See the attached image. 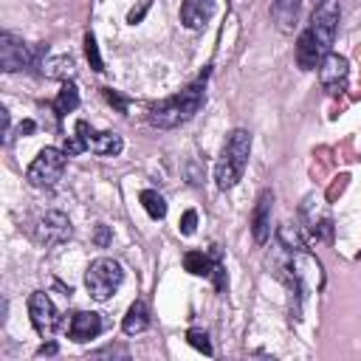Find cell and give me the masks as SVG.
Segmentation results:
<instances>
[{"label":"cell","mask_w":361,"mask_h":361,"mask_svg":"<svg viewBox=\"0 0 361 361\" xmlns=\"http://www.w3.org/2000/svg\"><path fill=\"white\" fill-rule=\"evenodd\" d=\"M206 76H209V71L203 76H197L192 85H186L180 93H175V96L152 104L149 107V116H147L149 124L152 127H161V130H172V127L186 124L203 107V102H206Z\"/></svg>","instance_id":"6da1fadb"},{"label":"cell","mask_w":361,"mask_h":361,"mask_svg":"<svg viewBox=\"0 0 361 361\" xmlns=\"http://www.w3.org/2000/svg\"><path fill=\"white\" fill-rule=\"evenodd\" d=\"M248 155H251V133L243 127L231 130L214 166V183L220 189H234L248 166Z\"/></svg>","instance_id":"7a4b0ae2"},{"label":"cell","mask_w":361,"mask_h":361,"mask_svg":"<svg viewBox=\"0 0 361 361\" xmlns=\"http://www.w3.org/2000/svg\"><path fill=\"white\" fill-rule=\"evenodd\" d=\"M121 279H124L121 265H118L113 257H99V259H93V262L87 265L85 288H87V293H90L96 302H107V299L118 290Z\"/></svg>","instance_id":"3957f363"},{"label":"cell","mask_w":361,"mask_h":361,"mask_svg":"<svg viewBox=\"0 0 361 361\" xmlns=\"http://www.w3.org/2000/svg\"><path fill=\"white\" fill-rule=\"evenodd\" d=\"M65 164H68V152L65 149H59V147H42L37 152V158L28 164V169H25V180L31 186H37V189H51L62 178Z\"/></svg>","instance_id":"277c9868"},{"label":"cell","mask_w":361,"mask_h":361,"mask_svg":"<svg viewBox=\"0 0 361 361\" xmlns=\"http://www.w3.org/2000/svg\"><path fill=\"white\" fill-rule=\"evenodd\" d=\"M45 51H48V45H45V48H42V45L34 48V45H25L20 37H14V34H8V31L0 34V68H3L6 73L37 65L39 54H45Z\"/></svg>","instance_id":"5b68a950"},{"label":"cell","mask_w":361,"mask_h":361,"mask_svg":"<svg viewBox=\"0 0 361 361\" xmlns=\"http://www.w3.org/2000/svg\"><path fill=\"white\" fill-rule=\"evenodd\" d=\"M338 17H341V8H338V0H319L313 14H310V25L307 31L316 37V42L330 51L333 42H336V31H338Z\"/></svg>","instance_id":"8992f818"},{"label":"cell","mask_w":361,"mask_h":361,"mask_svg":"<svg viewBox=\"0 0 361 361\" xmlns=\"http://www.w3.org/2000/svg\"><path fill=\"white\" fill-rule=\"evenodd\" d=\"M28 316H31V324L39 336H54L56 327L62 324V313L56 310V305L51 302V296L45 290H34L28 296Z\"/></svg>","instance_id":"52a82bcc"},{"label":"cell","mask_w":361,"mask_h":361,"mask_svg":"<svg viewBox=\"0 0 361 361\" xmlns=\"http://www.w3.org/2000/svg\"><path fill=\"white\" fill-rule=\"evenodd\" d=\"M37 243L39 245H45V248H56V245H62V243H68L71 240V234H73V228H71V220H68V214L65 212H45L39 220H37Z\"/></svg>","instance_id":"ba28073f"},{"label":"cell","mask_w":361,"mask_h":361,"mask_svg":"<svg viewBox=\"0 0 361 361\" xmlns=\"http://www.w3.org/2000/svg\"><path fill=\"white\" fill-rule=\"evenodd\" d=\"M76 135L82 138L85 149L96 152V155H104V158H113L124 149V141L118 133H102V130H93L87 121H76Z\"/></svg>","instance_id":"9c48e42d"},{"label":"cell","mask_w":361,"mask_h":361,"mask_svg":"<svg viewBox=\"0 0 361 361\" xmlns=\"http://www.w3.org/2000/svg\"><path fill=\"white\" fill-rule=\"evenodd\" d=\"M347 79H350V62L341 56V54H324L322 65H319V82L327 93H341L347 87Z\"/></svg>","instance_id":"30bf717a"},{"label":"cell","mask_w":361,"mask_h":361,"mask_svg":"<svg viewBox=\"0 0 361 361\" xmlns=\"http://www.w3.org/2000/svg\"><path fill=\"white\" fill-rule=\"evenodd\" d=\"M107 327V322L102 319V313H93V310H76L71 313V322H68V336L73 341H90L96 338L102 330Z\"/></svg>","instance_id":"8fae6325"},{"label":"cell","mask_w":361,"mask_h":361,"mask_svg":"<svg viewBox=\"0 0 361 361\" xmlns=\"http://www.w3.org/2000/svg\"><path fill=\"white\" fill-rule=\"evenodd\" d=\"M271 209H274V192L262 189L254 203V214H251V234L257 245H265L271 237Z\"/></svg>","instance_id":"7c38bea8"},{"label":"cell","mask_w":361,"mask_h":361,"mask_svg":"<svg viewBox=\"0 0 361 361\" xmlns=\"http://www.w3.org/2000/svg\"><path fill=\"white\" fill-rule=\"evenodd\" d=\"M214 0H183L180 3V25L189 31L206 28V23L214 17Z\"/></svg>","instance_id":"4fadbf2b"},{"label":"cell","mask_w":361,"mask_h":361,"mask_svg":"<svg viewBox=\"0 0 361 361\" xmlns=\"http://www.w3.org/2000/svg\"><path fill=\"white\" fill-rule=\"evenodd\" d=\"M324 54H330V51H324V48L316 42V37L305 28V31L299 34V39H296V65H299L302 71H313V68L322 65Z\"/></svg>","instance_id":"5bb4252c"},{"label":"cell","mask_w":361,"mask_h":361,"mask_svg":"<svg viewBox=\"0 0 361 361\" xmlns=\"http://www.w3.org/2000/svg\"><path fill=\"white\" fill-rule=\"evenodd\" d=\"M217 259H220V251L217 248L212 254H206V251H186L183 254V268L192 276H212V268H214Z\"/></svg>","instance_id":"9a60e30c"},{"label":"cell","mask_w":361,"mask_h":361,"mask_svg":"<svg viewBox=\"0 0 361 361\" xmlns=\"http://www.w3.org/2000/svg\"><path fill=\"white\" fill-rule=\"evenodd\" d=\"M149 327V310H147V302L144 299H135L130 307H127V316L121 322V330L127 336H138Z\"/></svg>","instance_id":"2e32d148"},{"label":"cell","mask_w":361,"mask_h":361,"mask_svg":"<svg viewBox=\"0 0 361 361\" xmlns=\"http://www.w3.org/2000/svg\"><path fill=\"white\" fill-rule=\"evenodd\" d=\"M76 107H79V90H76V85L71 79H65L62 87H59V93H56V99H54V113L62 118V116L73 113Z\"/></svg>","instance_id":"e0dca14e"},{"label":"cell","mask_w":361,"mask_h":361,"mask_svg":"<svg viewBox=\"0 0 361 361\" xmlns=\"http://www.w3.org/2000/svg\"><path fill=\"white\" fill-rule=\"evenodd\" d=\"M296 14H299L296 0H274V6H271V17L276 20V25L282 31H290L296 25Z\"/></svg>","instance_id":"ac0fdd59"},{"label":"cell","mask_w":361,"mask_h":361,"mask_svg":"<svg viewBox=\"0 0 361 361\" xmlns=\"http://www.w3.org/2000/svg\"><path fill=\"white\" fill-rule=\"evenodd\" d=\"M42 73H45V76H51V79L65 82V79H71V76L76 73V62H73V56L62 54V56H54V59L42 62Z\"/></svg>","instance_id":"d6986e66"},{"label":"cell","mask_w":361,"mask_h":361,"mask_svg":"<svg viewBox=\"0 0 361 361\" xmlns=\"http://www.w3.org/2000/svg\"><path fill=\"white\" fill-rule=\"evenodd\" d=\"M276 240H279V245H282L285 251H290V254H307V243H305V237H302L299 228L290 226V223H282V226H279Z\"/></svg>","instance_id":"ffe728a7"},{"label":"cell","mask_w":361,"mask_h":361,"mask_svg":"<svg viewBox=\"0 0 361 361\" xmlns=\"http://www.w3.org/2000/svg\"><path fill=\"white\" fill-rule=\"evenodd\" d=\"M138 200H141L144 212H147L152 220H164V217H166V200H164L161 192H155V189H144V192L138 195Z\"/></svg>","instance_id":"44dd1931"},{"label":"cell","mask_w":361,"mask_h":361,"mask_svg":"<svg viewBox=\"0 0 361 361\" xmlns=\"http://www.w3.org/2000/svg\"><path fill=\"white\" fill-rule=\"evenodd\" d=\"M85 56H87V62H90V68H93L96 73H102V71H104V62H102V54H99V45H96L93 31H87V34H85Z\"/></svg>","instance_id":"7402d4cb"},{"label":"cell","mask_w":361,"mask_h":361,"mask_svg":"<svg viewBox=\"0 0 361 361\" xmlns=\"http://www.w3.org/2000/svg\"><path fill=\"white\" fill-rule=\"evenodd\" d=\"M186 341L197 350V353H203V355H212L214 350H212V341H209V336L203 333V330H189L186 333Z\"/></svg>","instance_id":"603a6c76"},{"label":"cell","mask_w":361,"mask_h":361,"mask_svg":"<svg viewBox=\"0 0 361 361\" xmlns=\"http://www.w3.org/2000/svg\"><path fill=\"white\" fill-rule=\"evenodd\" d=\"M90 358H130V350L124 344H107L90 353Z\"/></svg>","instance_id":"cb8c5ba5"},{"label":"cell","mask_w":361,"mask_h":361,"mask_svg":"<svg viewBox=\"0 0 361 361\" xmlns=\"http://www.w3.org/2000/svg\"><path fill=\"white\" fill-rule=\"evenodd\" d=\"M102 93H104V99H107L121 116H127V110H130V99H127V96H121V93L113 90V87H102Z\"/></svg>","instance_id":"d4e9b609"},{"label":"cell","mask_w":361,"mask_h":361,"mask_svg":"<svg viewBox=\"0 0 361 361\" xmlns=\"http://www.w3.org/2000/svg\"><path fill=\"white\" fill-rule=\"evenodd\" d=\"M178 228H180L183 237H192L195 228H197V212H195V209H186L183 217H180V226H178Z\"/></svg>","instance_id":"484cf974"},{"label":"cell","mask_w":361,"mask_h":361,"mask_svg":"<svg viewBox=\"0 0 361 361\" xmlns=\"http://www.w3.org/2000/svg\"><path fill=\"white\" fill-rule=\"evenodd\" d=\"M212 282H214L217 293H226V288H228V276H226V268H223V262H220V259H217V262H214V268H212Z\"/></svg>","instance_id":"4316f807"},{"label":"cell","mask_w":361,"mask_h":361,"mask_svg":"<svg viewBox=\"0 0 361 361\" xmlns=\"http://www.w3.org/2000/svg\"><path fill=\"white\" fill-rule=\"evenodd\" d=\"M110 240H113V231H110V226L99 223V226L93 228V243H96L99 248H107V245H110Z\"/></svg>","instance_id":"83f0119b"},{"label":"cell","mask_w":361,"mask_h":361,"mask_svg":"<svg viewBox=\"0 0 361 361\" xmlns=\"http://www.w3.org/2000/svg\"><path fill=\"white\" fill-rule=\"evenodd\" d=\"M149 8H152V0H141V3H138V8H130L127 23H130V25H138V23L147 17V11H149Z\"/></svg>","instance_id":"f1b7e54d"},{"label":"cell","mask_w":361,"mask_h":361,"mask_svg":"<svg viewBox=\"0 0 361 361\" xmlns=\"http://www.w3.org/2000/svg\"><path fill=\"white\" fill-rule=\"evenodd\" d=\"M34 130H37V121H34V118H25V121L17 127V133H20V135H31Z\"/></svg>","instance_id":"f546056e"},{"label":"cell","mask_w":361,"mask_h":361,"mask_svg":"<svg viewBox=\"0 0 361 361\" xmlns=\"http://www.w3.org/2000/svg\"><path fill=\"white\" fill-rule=\"evenodd\" d=\"M59 353V347H56V341H48V344H42L39 350H37V355L42 358V355H56Z\"/></svg>","instance_id":"4dcf8cb0"},{"label":"cell","mask_w":361,"mask_h":361,"mask_svg":"<svg viewBox=\"0 0 361 361\" xmlns=\"http://www.w3.org/2000/svg\"><path fill=\"white\" fill-rule=\"evenodd\" d=\"M358 257H361V254H358Z\"/></svg>","instance_id":"1f68e13d"}]
</instances>
